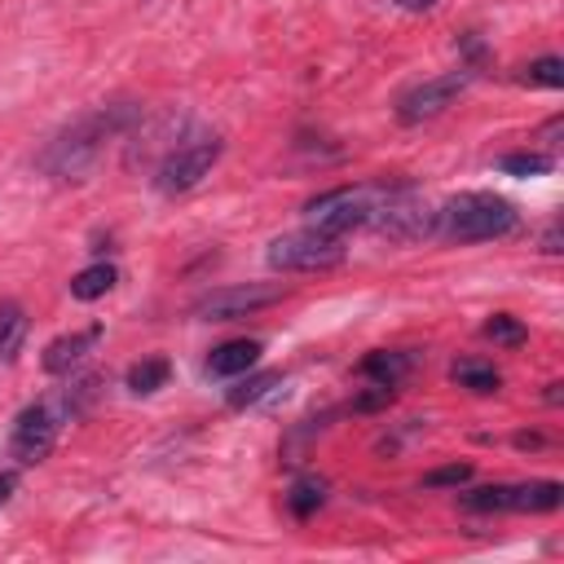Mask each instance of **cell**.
Returning a JSON list of instances; mask_svg holds the SVG:
<instances>
[{"label":"cell","mask_w":564,"mask_h":564,"mask_svg":"<svg viewBox=\"0 0 564 564\" xmlns=\"http://www.w3.org/2000/svg\"><path fill=\"white\" fill-rule=\"evenodd\" d=\"M516 225L520 212L511 198L489 189H463L436 212L432 234H441L445 242H489V238H507Z\"/></svg>","instance_id":"6da1fadb"},{"label":"cell","mask_w":564,"mask_h":564,"mask_svg":"<svg viewBox=\"0 0 564 564\" xmlns=\"http://www.w3.org/2000/svg\"><path fill=\"white\" fill-rule=\"evenodd\" d=\"M115 128H119L115 110L79 115L70 128H62V132L48 141V150L40 154V167H44L48 176H57V181H79V176H84V172L97 163L101 141H106Z\"/></svg>","instance_id":"7a4b0ae2"},{"label":"cell","mask_w":564,"mask_h":564,"mask_svg":"<svg viewBox=\"0 0 564 564\" xmlns=\"http://www.w3.org/2000/svg\"><path fill=\"white\" fill-rule=\"evenodd\" d=\"M269 269L278 273H326L335 264H344V238L322 234V229H295V234H278L264 251Z\"/></svg>","instance_id":"3957f363"},{"label":"cell","mask_w":564,"mask_h":564,"mask_svg":"<svg viewBox=\"0 0 564 564\" xmlns=\"http://www.w3.org/2000/svg\"><path fill=\"white\" fill-rule=\"evenodd\" d=\"M379 203V189L375 185H339V189H326L317 198L304 203V216H308V229H322V234H335L344 238L348 229L357 225H370V212Z\"/></svg>","instance_id":"277c9868"},{"label":"cell","mask_w":564,"mask_h":564,"mask_svg":"<svg viewBox=\"0 0 564 564\" xmlns=\"http://www.w3.org/2000/svg\"><path fill=\"white\" fill-rule=\"evenodd\" d=\"M432 220L436 212L410 189V185H397V189H379V203L370 212V225L392 238V242H414V238H427L432 234Z\"/></svg>","instance_id":"5b68a950"},{"label":"cell","mask_w":564,"mask_h":564,"mask_svg":"<svg viewBox=\"0 0 564 564\" xmlns=\"http://www.w3.org/2000/svg\"><path fill=\"white\" fill-rule=\"evenodd\" d=\"M216 159H220V137H198L189 145H176V150L163 154V163L154 172V185L163 194H185L216 167Z\"/></svg>","instance_id":"8992f818"},{"label":"cell","mask_w":564,"mask_h":564,"mask_svg":"<svg viewBox=\"0 0 564 564\" xmlns=\"http://www.w3.org/2000/svg\"><path fill=\"white\" fill-rule=\"evenodd\" d=\"M57 427H62V410L53 401H40V405H26L18 419H13V432H9V454L22 463V467H35L53 454V441H57Z\"/></svg>","instance_id":"52a82bcc"},{"label":"cell","mask_w":564,"mask_h":564,"mask_svg":"<svg viewBox=\"0 0 564 564\" xmlns=\"http://www.w3.org/2000/svg\"><path fill=\"white\" fill-rule=\"evenodd\" d=\"M278 300H282V286H256V282H247V286H216L189 313L198 322H234V317H251V313H260V308H269Z\"/></svg>","instance_id":"ba28073f"},{"label":"cell","mask_w":564,"mask_h":564,"mask_svg":"<svg viewBox=\"0 0 564 564\" xmlns=\"http://www.w3.org/2000/svg\"><path fill=\"white\" fill-rule=\"evenodd\" d=\"M467 79H471V70H449V75H436V79L414 84L410 93H401V101H397V119H401V123L436 119L445 106H454V97L467 88Z\"/></svg>","instance_id":"9c48e42d"},{"label":"cell","mask_w":564,"mask_h":564,"mask_svg":"<svg viewBox=\"0 0 564 564\" xmlns=\"http://www.w3.org/2000/svg\"><path fill=\"white\" fill-rule=\"evenodd\" d=\"M101 339V326H88V330H75V335H57L48 348H44V370L48 375H70L88 352H93V344Z\"/></svg>","instance_id":"30bf717a"},{"label":"cell","mask_w":564,"mask_h":564,"mask_svg":"<svg viewBox=\"0 0 564 564\" xmlns=\"http://www.w3.org/2000/svg\"><path fill=\"white\" fill-rule=\"evenodd\" d=\"M260 352H264L260 339H225V344L212 348V357H207V375H212V379L247 375V370L260 361Z\"/></svg>","instance_id":"8fae6325"},{"label":"cell","mask_w":564,"mask_h":564,"mask_svg":"<svg viewBox=\"0 0 564 564\" xmlns=\"http://www.w3.org/2000/svg\"><path fill=\"white\" fill-rule=\"evenodd\" d=\"M560 502H564V485L560 480L507 485V511H555Z\"/></svg>","instance_id":"7c38bea8"},{"label":"cell","mask_w":564,"mask_h":564,"mask_svg":"<svg viewBox=\"0 0 564 564\" xmlns=\"http://www.w3.org/2000/svg\"><path fill=\"white\" fill-rule=\"evenodd\" d=\"M26 344V308L4 300L0 304V366H13Z\"/></svg>","instance_id":"4fadbf2b"},{"label":"cell","mask_w":564,"mask_h":564,"mask_svg":"<svg viewBox=\"0 0 564 564\" xmlns=\"http://www.w3.org/2000/svg\"><path fill=\"white\" fill-rule=\"evenodd\" d=\"M410 366H414V357H410V352H388V348H379V352H370V357L361 361V375H366V379H375V383L397 388V383L410 375Z\"/></svg>","instance_id":"5bb4252c"},{"label":"cell","mask_w":564,"mask_h":564,"mask_svg":"<svg viewBox=\"0 0 564 564\" xmlns=\"http://www.w3.org/2000/svg\"><path fill=\"white\" fill-rule=\"evenodd\" d=\"M119 282V273H115V264H106V260H97V264H88V269H79L75 278H70V295L75 300H101L110 286Z\"/></svg>","instance_id":"9a60e30c"},{"label":"cell","mask_w":564,"mask_h":564,"mask_svg":"<svg viewBox=\"0 0 564 564\" xmlns=\"http://www.w3.org/2000/svg\"><path fill=\"white\" fill-rule=\"evenodd\" d=\"M449 379L458 388H471V392H498L502 388V375L489 366V361H476V357H463L449 366Z\"/></svg>","instance_id":"2e32d148"},{"label":"cell","mask_w":564,"mask_h":564,"mask_svg":"<svg viewBox=\"0 0 564 564\" xmlns=\"http://www.w3.org/2000/svg\"><path fill=\"white\" fill-rule=\"evenodd\" d=\"M278 383H286L278 370H264V375H247V379H238L229 392H225V401L234 405V410H247V405H260Z\"/></svg>","instance_id":"e0dca14e"},{"label":"cell","mask_w":564,"mask_h":564,"mask_svg":"<svg viewBox=\"0 0 564 564\" xmlns=\"http://www.w3.org/2000/svg\"><path fill=\"white\" fill-rule=\"evenodd\" d=\"M167 379H172V366H167V357H145V361H137V366L128 370V392H137V397H150V392H159Z\"/></svg>","instance_id":"ac0fdd59"},{"label":"cell","mask_w":564,"mask_h":564,"mask_svg":"<svg viewBox=\"0 0 564 564\" xmlns=\"http://www.w3.org/2000/svg\"><path fill=\"white\" fill-rule=\"evenodd\" d=\"M322 502H326V480H317V476L295 480V485H291V494H286V507H291V516H295V520H308Z\"/></svg>","instance_id":"d6986e66"},{"label":"cell","mask_w":564,"mask_h":564,"mask_svg":"<svg viewBox=\"0 0 564 564\" xmlns=\"http://www.w3.org/2000/svg\"><path fill=\"white\" fill-rule=\"evenodd\" d=\"M498 167H502L507 176H546V172L555 167V159L542 154V150H516V154H502Z\"/></svg>","instance_id":"ffe728a7"},{"label":"cell","mask_w":564,"mask_h":564,"mask_svg":"<svg viewBox=\"0 0 564 564\" xmlns=\"http://www.w3.org/2000/svg\"><path fill=\"white\" fill-rule=\"evenodd\" d=\"M485 339H494V344H502V348H520V344L529 339V330H524L520 317H511V313H494V317L485 322Z\"/></svg>","instance_id":"44dd1931"},{"label":"cell","mask_w":564,"mask_h":564,"mask_svg":"<svg viewBox=\"0 0 564 564\" xmlns=\"http://www.w3.org/2000/svg\"><path fill=\"white\" fill-rule=\"evenodd\" d=\"M524 84H542V88H564V62L560 57H538L524 66Z\"/></svg>","instance_id":"7402d4cb"},{"label":"cell","mask_w":564,"mask_h":564,"mask_svg":"<svg viewBox=\"0 0 564 564\" xmlns=\"http://www.w3.org/2000/svg\"><path fill=\"white\" fill-rule=\"evenodd\" d=\"M467 480H471V463H449V467H436V471L423 476L427 489H441V485H454V489H458V485H467Z\"/></svg>","instance_id":"603a6c76"},{"label":"cell","mask_w":564,"mask_h":564,"mask_svg":"<svg viewBox=\"0 0 564 564\" xmlns=\"http://www.w3.org/2000/svg\"><path fill=\"white\" fill-rule=\"evenodd\" d=\"M397 401V388H388V383H375L370 392H361L357 401H352V410L357 414H370V410H388Z\"/></svg>","instance_id":"cb8c5ba5"},{"label":"cell","mask_w":564,"mask_h":564,"mask_svg":"<svg viewBox=\"0 0 564 564\" xmlns=\"http://www.w3.org/2000/svg\"><path fill=\"white\" fill-rule=\"evenodd\" d=\"M13 489H18V476H13V471H0V502H9Z\"/></svg>","instance_id":"d4e9b609"},{"label":"cell","mask_w":564,"mask_h":564,"mask_svg":"<svg viewBox=\"0 0 564 564\" xmlns=\"http://www.w3.org/2000/svg\"><path fill=\"white\" fill-rule=\"evenodd\" d=\"M542 251H546V256H555V251H560V225H551V229H546V238H542Z\"/></svg>","instance_id":"484cf974"},{"label":"cell","mask_w":564,"mask_h":564,"mask_svg":"<svg viewBox=\"0 0 564 564\" xmlns=\"http://www.w3.org/2000/svg\"><path fill=\"white\" fill-rule=\"evenodd\" d=\"M516 445H520V449H538V445H542V436H538V432H520V436H516Z\"/></svg>","instance_id":"4316f807"},{"label":"cell","mask_w":564,"mask_h":564,"mask_svg":"<svg viewBox=\"0 0 564 564\" xmlns=\"http://www.w3.org/2000/svg\"><path fill=\"white\" fill-rule=\"evenodd\" d=\"M397 4H401V9H410V13H423V9H432L436 0H397Z\"/></svg>","instance_id":"83f0119b"}]
</instances>
